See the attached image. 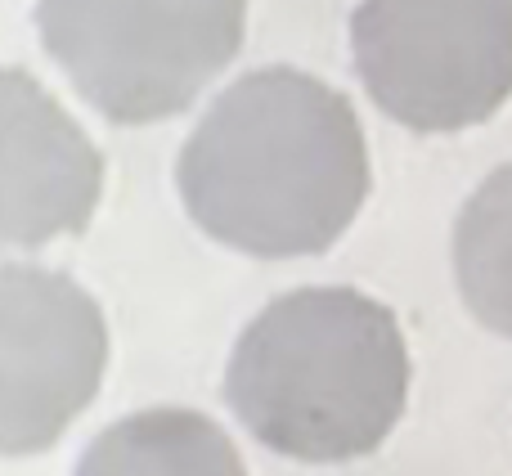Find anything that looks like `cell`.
Returning <instances> with one entry per match:
<instances>
[{"label": "cell", "mask_w": 512, "mask_h": 476, "mask_svg": "<svg viewBox=\"0 0 512 476\" xmlns=\"http://www.w3.org/2000/svg\"><path fill=\"white\" fill-rule=\"evenodd\" d=\"M185 212L261 261L319 256L369 198V144L351 99L301 68L239 77L180 149Z\"/></svg>", "instance_id": "obj_1"}, {"label": "cell", "mask_w": 512, "mask_h": 476, "mask_svg": "<svg viewBox=\"0 0 512 476\" xmlns=\"http://www.w3.org/2000/svg\"><path fill=\"white\" fill-rule=\"evenodd\" d=\"M225 400L274 454L301 463L364 459L405 414V333L360 288L283 292L234 342Z\"/></svg>", "instance_id": "obj_2"}, {"label": "cell", "mask_w": 512, "mask_h": 476, "mask_svg": "<svg viewBox=\"0 0 512 476\" xmlns=\"http://www.w3.org/2000/svg\"><path fill=\"white\" fill-rule=\"evenodd\" d=\"M50 59L122 126L185 113L243 50L248 0H36Z\"/></svg>", "instance_id": "obj_3"}, {"label": "cell", "mask_w": 512, "mask_h": 476, "mask_svg": "<svg viewBox=\"0 0 512 476\" xmlns=\"http://www.w3.org/2000/svg\"><path fill=\"white\" fill-rule=\"evenodd\" d=\"M351 54L369 99L400 126L468 131L512 99V0H360Z\"/></svg>", "instance_id": "obj_4"}, {"label": "cell", "mask_w": 512, "mask_h": 476, "mask_svg": "<svg viewBox=\"0 0 512 476\" xmlns=\"http://www.w3.org/2000/svg\"><path fill=\"white\" fill-rule=\"evenodd\" d=\"M108 324L77 279L0 265V459L45 454L99 396Z\"/></svg>", "instance_id": "obj_5"}, {"label": "cell", "mask_w": 512, "mask_h": 476, "mask_svg": "<svg viewBox=\"0 0 512 476\" xmlns=\"http://www.w3.org/2000/svg\"><path fill=\"white\" fill-rule=\"evenodd\" d=\"M104 194V158L63 104L0 68V252L81 234Z\"/></svg>", "instance_id": "obj_6"}, {"label": "cell", "mask_w": 512, "mask_h": 476, "mask_svg": "<svg viewBox=\"0 0 512 476\" xmlns=\"http://www.w3.org/2000/svg\"><path fill=\"white\" fill-rule=\"evenodd\" d=\"M81 472H243L234 441L194 409H149L113 423L81 459Z\"/></svg>", "instance_id": "obj_7"}, {"label": "cell", "mask_w": 512, "mask_h": 476, "mask_svg": "<svg viewBox=\"0 0 512 476\" xmlns=\"http://www.w3.org/2000/svg\"><path fill=\"white\" fill-rule=\"evenodd\" d=\"M454 279L490 333L512 337V162L490 171L454 225Z\"/></svg>", "instance_id": "obj_8"}]
</instances>
